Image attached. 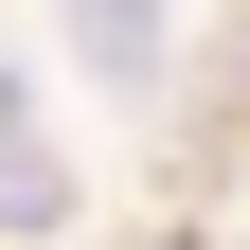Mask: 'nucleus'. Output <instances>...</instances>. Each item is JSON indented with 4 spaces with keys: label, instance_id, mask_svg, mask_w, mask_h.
I'll list each match as a JSON object with an SVG mask.
<instances>
[{
    "label": "nucleus",
    "instance_id": "f257e3e1",
    "mask_svg": "<svg viewBox=\"0 0 250 250\" xmlns=\"http://www.w3.org/2000/svg\"><path fill=\"white\" fill-rule=\"evenodd\" d=\"M54 18H72V54L125 89V107H143V89L179 72V0H54Z\"/></svg>",
    "mask_w": 250,
    "mask_h": 250
},
{
    "label": "nucleus",
    "instance_id": "f03ea898",
    "mask_svg": "<svg viewBox=\"0 0 250 250\" xmlns=\"http://www.w3.org/2000/svg\"><path fill=\"white\" fill-rule=\"evenodd\" d=\"M0 232H72V161L36 125H0Z\"/></svg>",
    "mask_w": 250,
    "mask_h": 250
}]
</instances>
